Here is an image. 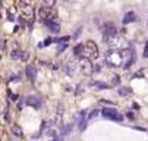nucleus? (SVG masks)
<instances>
[{"mask_svg": "<svg viewBox=\"0 0 148 141\" xmlns=\"http://www.w3.org/2000/svg\"><path fill=\"white\" fill-rule=\"evenodd\" d=\"M104 60L106 63L113 66V68H120L125 63V57H123V50L117 49H109L104 53Z\"/></svg>", "mask_w": 148, "mask_h": 141, "instance_id": "f257e3e1", "label": "nucleus"}, {"mask_svg": "<svg viewBox=\"0 0 148 141\" xmlns=\"http://www.w3.org/2000/svg\"><path fill=\"white\" fill-rule=\"evenodd\" d=\"M79 66H81V72L84 75H87V76H91L95 71L94 65H92V60L88 59V57H81L79 60Z\"/></svg>", "mask_w": 148, "mask_h": 141, "instance_id": "f03ea898", "label": "nucleus"}, {"mask_svg": "<svg viewBox=\"0 0 148 141\" xmlns=\"http://www.w3.org/2000/svg\"><path fill=\"white\" fill-rule=\"evenodd\" d=\"M84 57H88L91 60L98 57V47L92 40H88V41L85 43V53H84Z\"/></svg>", "mask_w": 148, "mask_h": 141, "instance_id": "7ed1b4c3", "label": "nucleus"}, {"mask_svg": "<svg viewBox=\"0 0 148 141\" xmlns=\"http://www.w3.org/2000/svg\"><path fill=\"white\" fill-rule=\"evenodd\" d=\"M103 40H104V43L107 44L109 47H112V49L117 47L119 43H120L119 31H116V32H110V34H103Z\"/></svg>", "mask_w": 148, "mask_h": 141, "instance_id": "20e7f679", "label": "nucleus"}, {"mask_svg": "<svg viewBox=\"0 0 148 141\" xmlns=\"http://www.w3.org/2000/svg\"><path fill=\"white\" fill-rule=\"evenodd\" d=\"M101 113H103V116H104L106 119L116 120V122H120V120H123L122 115H120V113H119L114 107H104V109L101 110Z\"/></svg>", "mask_w": 148, "mask_h": 141, "instance_id": "39448f33", "label": "nucleus"}, {"mask_svg": "<svg viewBox=\"0 0 148 141\" xmlns=\"http://www.w3.org/2000/svg\"><path fill=\"white\" fill-rule=\"evenodd\" d=\"M123 57H125V63L122 68L129 69L135 62V50L134 49H123Z\"/></svg>", "mask_w": 148, "mask_h": 141, "instance_id": "423d86ee", "label": "nucleus"}, {"mask_svg": "<svg viewBox=\"0 0 148 141\" xmlns=\"http://www.w3.org/2000/svg\"><path fill=\"white\" fill-rule=\"evenodd\" d=\"M38 18L41 19V21H47V19H54V12L51 10V8H46L43 6L40 10H38Z\"/></svg>", "mask_w": 148, "mask_h": 141, "instance_id": "0eeeda50", "label": "nucleus"}, {"mask_svg": "<svg viewBox=\"0 0 148 141\" xmlns=\"http://www.w3.org/2000/svg\"><path fill=\"white\" fill-rule=\"evenodd\" d=\"M25 103L31 107H35V109H40L41 107V98L37 97V96H28L25 98Z\"/></svg>", "mask_w": 148, "mask_h": 141, "instance_id": "6e6552de", "label": "nucleus"}, {"mask_svg": "<svg viewBox=\"0 0 148 141\" xmlns=\"http://www.w3.org/2000/svg\"><path fill=\"white\" fill-rule=\"evenodd\" d=\"M44 25H46L51 32H59V31H60V24H57L54 19H47V21H44Z\"/></svg>", "mask_w": 148, "mask_h": 141, "instance_id": "1a4fd4ad", "label": "nucleus"}, {"mask_svg": "<svg viewBox=\"0 0 148 141\" xmlns=\"http://www.w3.org/2000/svg\"><path fill=\"white\" fill-rule=\"evenodd\" d=\"M32 16H34V10H32L31 6L27 5L22 10V18H25V21H27V19H32Z\"/></svg>", "mask_w": 148, "mask_h": 141, "instance_id": "9d476101", "label": "nucleus"}, {"mask_svg": "<svg viewBox=\"0 0 148 141\" xmlns=\"http://www.w3.org/2000/svg\"><path fill=\"white\" fill-rule=\"evenodd\" d=\"M84 53H85V44H78L73 49V54L76 57H84Z\"/></svg>", "mask_w": 148, "mask_h": 141, "instance_id": "9b49d317", "label": "nucleus"}, {"mask_svg": "<svg viewBox=\"0 0 148 141\" xmlns=\"http://www.w3.org/2000/svg\"><path fill=\"white\" fill-rule=\"evenodd\" d=\"M35 75H37V71L34 69V66H28L27 68V76H28V79H29V81L31 83H34L35 81Z\"/></svg>", "mask_w": 148, "mask_h": 141, "instance_id": "f8f14e48", "label": "nucleus"}, {"mask_svg": "<svg viewBox=\"0 0 148 141\" xmlns=\"http://www.w3.org/2000/svg\"><path fill=\"white\" fill-rule=\"evenodd\" d=\"M136 19V16H135V13L134 12H128L126 13V16L123 18V24L126 25V24H129V22H132V21H135Z\"/></svg>", "mask_w": 148, "mask_h": 141, "instance_id": "ddd939ff", "label": "nucleus"}, {"mask_svg": "<svg viewBox=\"0 0 148 141\" xmlns=\"http://www.w3.org/2000/svg\"><path fill=\"white\" fill-rule=\"evenodd\" d=\"M75 68H76V63L73 62V60H69L68 65H66V72H68V75H73Z\"/></svg>", "mask_w": 148, "mask_h": 141, "instance_id": "4468645a", "label": "nucleus"}, {"mask_svg": "<svg viewBox=\"0 0 148 141\" xmlns=\"http://www.w3.org/2000/svg\"><path fill=\"white\" fill-rule=\"evenodd\" d=\"M40 3L46 8H53L56 5V0H40Z\"/></svg>", "mask_w": 148, "mask_h": 141, "instance_id": "2eb2a0df", "label": "nucleus"}, {"mask_svg": "<svg viewBox=\"0 0 148 141\" xmlns=\"http://www.w3.org/2000/svg\"><path fill=\"white\" fill-rule=\"evenodd\" d=\"M21 56H22V52H21V50H13L10 53V57L13 60H21Z\"/></svg>", "mask_w": 148, "mask_h": 141, "instance_id": "dca6fc26", "label": "nucleus"}, {"mask_svg": "<svg viewBox=\"0 0 148 141\" xmlns=\"http://www.w3.org/2000/svg\"><path fill=\"white\" fill-rule=\"evenodd\" d=\"M12 134L18 135V137H22V131H21L19 125H12Z\"/></svg>", "mask_w": 148, "mask_h": 141, "instance_id": "f3484780", "label": "nucleus"}, {"mask_svg": "<svg viewBox=\"0 0 148 141\" xmlns=\"http://www.w3.org/2000/svg\"><path fill=\"white\" fill-rule=\"evenodd\" d=\"M84 118H85V110L82 112V119H81V122H79V131L85 129V119H84Z\"/></svg>", "mask_w": 148, "mask_h": 141, "instance_id": "a211bd4d", "label": "nucleus"}, {"mask_svg": "<svg viewBox=\"0 0 148 141\" xmlns=\"http://www.w3.org/2000/svg\"><path fill=\"white\" fill-rule=\"evenodd\" d=\"M119 94L125 97V96H128V94H131V90H129V88H125V87H123V88H119Z\"/></svg>", "mask_w": 148, "mask_h": 141, "instance_id": "6ab92c4d", "label": "nucleus"}, {"mask_svg": "<svg viewBox=\"0 0 148 141\" xmlns=\"http://www.w3.org/2000/svg\"><path fill=\"white\" fill-rule=\"evenodd\" d=\"M94 87H97V88H110V85H107V84H101V83H95Z\"/></svg>", "mask_w": 148, "mask_h": 141, "instance_id": "aec40b11", "label": "nucleus"}, {"mask_svg": "<svg viewBox=\"0 0 148 141\" xmlns=\"http://www.w3.org/2000/svg\"><path fill=\"white\" fill-rule=\"evenodd\" d=\"M28 53L27 52H22V56H21V60H22V62H25V60H28Z\"/></svg>", "mask_w": 148, "mask_h": 141, "instance_id": "412c9836", "label": "nucleus"}, {"mask_svg": "<svg viewBox=\"0 0 148 141\" xmlns=\"http://www.w3.org/2000/svg\"><path fill=\"white\" fill-rule=\"evenodd\" d=\"M66 47H68V44H60V46H59V49H57V52L60 53V52H63V50H65Z\"/></svg>", "mask_w": 148, "mask_h": 141, "instance_id": "4be33fe9", "label": "nucleus"}, {"mask_svg": "<svg viewBox=\"0 0 148 141\" xmlns=\"http://www.w3.org/2000/svg\"><path fill=\"white\" fill-rule=\"evenodd\" d=\"M81 31H82V28H78V31L73 34V40H76L78 37H79V34H81Z\"/></svg>", "mask_w": 148, "mask_h": 141, "instance_id": "5701e85b", "label": "nucleus"}, {"mask_svg": "<svg viewBox=\"0 0 148 141\" xmlns=\"http://www.w3.org/2000/svg\"><path fill=\"white\" fill-rule=\"evenodd\" d=\"M144 57H148V41H147L145 49H144Z\"/></svg>", "mask_w": 148, "mask_h": 141, "instance_id": "b1692460", "label": "nucleus"}, {"mask_svg": "<svg viewBox=\"0 0 148 141\" xmlns=\"http://www.w3.org/2000/svg\"><path fill=\"white\" fill-rule=\"evenodd\" d=\"M97 115H98V112H97V110H92V112L90 113V118H88V119H91V118H94V116H97Z\"/></svg>", "mask_w": 148, "mask_h": 141, "instance_id": "393cba45", "label": "nucleus"}, {"mask_svg": "<svg viewBox=\"0 0 148 141\" xmlns=\"http://www.w3.org/2000/svg\"><path fill=\"white\" fill-rule=\"evenodd\" d=\"M126 116H128L129 119H134V113H131V112H128V113H126Z\"/></svg>", "mask_w": 148, "mask_h": 141, "instance_id": "a878e982", "label": "nucleus"}, {"mask_svg": "<svg viewBox=\"0 0 148 141\" xmlns=\"http://www.w3.org/2000/svg\"><path fill=\"white\" fill-rule=\"evenodd\" d=\"M65 2H69V0H65Z\"/></svg>", "mask_w": 148, "mask_h": 141, "instance_id": "bb28decb", "label": "nucleus"}]
</instances>
